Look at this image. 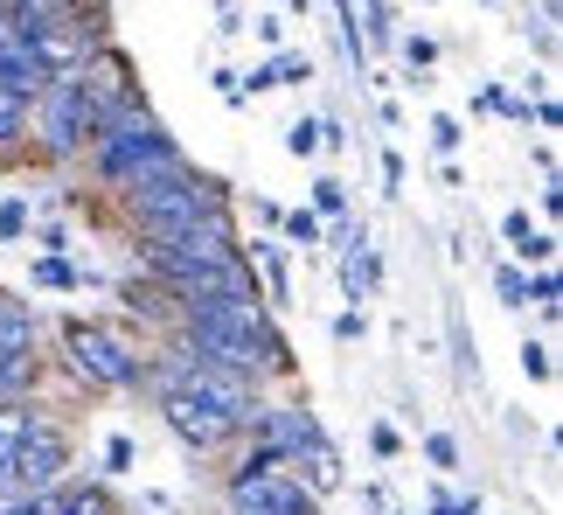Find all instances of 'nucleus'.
I'll return each instance as SVG.
<instances>
[{
  "label": "nucleus",
  "mask_w": 563,
  "mask_h": 515,
  "mask_svg": "<svg viewBox=\"0 0 563 515\" xmlns=\"http://www.w3.org/2000/svg\"><path fill=\"white\" fill-rule=\"evenodd\" d=\"M251 217H257V223H265L272 238H278V202H272V196H251Z\"/></svg>",
  "instance_id": "nucleus-39"
},
{
  "label": "nucleus",
  "mask_w": 563,
  "mask_h": 515,
  "mask_svg": "<svg viewBox=\"0 0 563 515\" xmlns=\"http://www.w3.org/2000/svg\"><path fill=\"white\" fill-rule=\"evenodd\" d=\"M424 515H487V502H481V487H473V495H452L445 474H439L424 487Z\"/></svg>",
  "instance_id": "nucleus-18"
},
{
  "label": "nucleus",
  "mask_w": 563,
  "mask_h": 515,
  "mask_svg": "<svg viewBox=\"0 0 563 515\" xmlns=\"http://www.w3.org/2000/svg\"><path fill=\"white\" fill-rule=\"evenodd\" d=\"M29 223H35L29 196H21V188H8V196H0V244H29Z\"/></svg>",
  "instance_id": "nucleus-20"
},
{
  "label": "nucleus",
  "mask_w": 563,
  "mask_h": 515,
  "mask_svg": "<svg viewBox=\"0 0 563 515\" xmlns=\"http://www.w3.org/2000/svg\"><path fill=\"white\" fill-rule=\"evenodd\" d=\"M529 125H543V133H556V125H563V105L543 91V98H529Z\"/></svg>",
  "instance_id": "nucleus-34"
},
{
  "label": "nucleus",
  "mask_w": 563,
  "mask_h": 515,
  "mask_svg": "<svg viewBox=\"0 0 563 515\" xmlns=\"http://www.w3.org/2000/svg\"><path fill=\"white\" fill-rule=\"evenodd\" d=\"M522 376H529V383H556V349H550V335L522 341Z\"/></svg>",
  "instance_id": "nucleus-27"
},
{
  "label": "nucleus",
  "mask_w": 563,
  "mask_h": 515,
  "mask_svg": "<svg viewBox=\"0 0 563 515\" xmlns=\"http://www.w3.org/2000/svg\"><path fill=\"white\" fill-rule=\"evenodd\" d=\"M146 404H154L161 425L188 446L195 460H223L230 446L251 432V418H257V404H265V391H251L244 376L209 370V362L195 355L175 391H161V397H146Z\"/></svg>",
  "instance_id": "nucleus-1"
},
{
  "label": "nucleus",
  "mask_w": 563,
  "mask_h": 515,
  "mask_svg": "<svg viewBox=\"0 0 563 515\" xmlns=\"http://www.w3.org/2000/svg\"><path fill=\"white\" fill-rule=\"evenodd\" d=\"M362 508H369V515H383V508H389V495H383L376 481H362Z\"/></svg>",
  "instance_id": "nucleus-42"
},
{
  "label": "nucleus",
  "mask_w": 563,
  "mask_h": 515,
  "mask_svg": "<svg viewBox=\"0 0 563 515\" xmlns=\"http://www.w3.org/2000/svg\"><path fill=\"white\" fill-rule=\"evenodd\" d=\"M278 244H286V251H313V244H328V217H313L307 202H299V209H278Z\"/></svg>",
  "instance_id": "nucleus-14"
},
{
  "label": "nucleus",
  "mask_w": 563,
  "mask_h": 515,
  "mask_svg": "<svg viewBox=\"0 0 563 515\" xmlns=\"http://www.w3.org/2000/svg\"><path fill=\"white\" fill-rule=\"evenodd\" d=\"M355 21L369 29L362 50H397V8H389V0H355Z\"/></svg>",
  "instance_id": "nucleus-15"
},
{
  "label": "nucleus",
  "mask_w": 563,
  "mask_h": 515,
  "mask_svg": "<svg viewBox=\"0 0 563 515\" xmlns=\"http://www.w3.org/2000/svg\"><path fill=\"white\" fill-rule=\"evenodd\" d=\"M424 460H431V474H460V467H466V446L452 439V432H424Z\"/></svg>",
  "instance_id": "nucleus-26"
},
{
  "label": "nucleus",
  "mask_w": 563,
  "mask_h": 515,
  "mask_svg": "<svg viewBox=\"0 0 563 515\" xmlns=\"http://www.w3.org/2000/svg\"><path fill=\"white\" fill-rule=\"evenodd\" d=\"M376 119L389 125V133H404V105H397V98H383V105H376Z\"/></svg>",
  "instance_id": "nucleus-41"
},
{
  "label": "nucleus",
  "mask_w": 563,
  "mask_h": 515,
  "mask_svg": "<svg viewBox=\"0 0 563 515\" xmlns=\"http://www.w3.org/2000/svg\"><path fill=\"white\" fill-rule=\"evenodd\" d=\"M209 84H216V98H223V105H251V98H244V77H236L230 63H223V70H216Z\"/></svg>",
  "instance_id": "nucleus-36"
},
{
  "label": "nucleus",
  "mask_w": 563,
  "mask_h": 515,
  "mask_svg": "<svg viewBox=\"0 0 563 515\" xmlns=\"http://www.w3.org/2000/svg\"><path fill=\"white\" fill-rule=\"evenodd\" d=\"M63 502H70V481L42 487V495H21V502H14V515H63Z\"/></svg>",
  "instance_id": "nucleus-29"
},
{
  "label": "nucleus",
  "mask_w": 563,
  "mask_h": 515,
  "mask_svg": "<svg viewBox=\"0 0 563 515\" xmlns=\"http://www.w3.org/2000/svg\"><path fill=\"white\" fill-rule=\"evenodd\" d=\"M223 515H328V502H320L292 467H272V474L223 481Z\"/></svg>",
  "instance_id": "nucleus-7"
},
{
  "label": "nucleus",
  "mask_w": 563,
  "mask_h": 515,
  "mask_svg": "<svg viewBox=\"0 0 563 515\" xmlns=\"http://www.w3.org/2000/svg\"><path fill=\"white\" fill-rule=\"evenodd\" d=\"M383 182H389V196H404V154L397 146H383Z\"/></svg>",
  "instance_id": "nucleus-37"
},
{
  "label": "nucleus",
  "mask_w": 563,
  "mask_h": 515,
  "mask_svg": "<svg viewBox=\"0 0 563 515\" xmlns=\"http://www.w3.org/2000/svg\"><path fill=\"white\" fill-rule=\"evenodd\" d=\"M29 286H42V293H84V286H104L98 272H84L77 258H49V251H35L29 258Z\"/></svg>",
  "instance_id": "nucleus-11"
},
{
  "label": "nucleus",
  "mask_w": 563,
  "mask_h": 515,
  "mask_svg": "<svg viewBox=\"0 0 563 515\" xmlns=\"http://www.w3.org/2000/svg\"><path fill=\"white\" fill-rule=\"evenodd\" d=\"M278 8H286V0H278Z\"/></svg>",
  "instance_id": "nucleus-44"
},
{
  "label": "nucleus",
  "mask_w": 563,
  "mask_h": 515,
  "mask_svg": "<svg viewBox=\"0 0 563 515\" xmlns=\"http://www.w3.org/2000/svg\"><path fill=\"white\" fill-rule=\"evenodd\" d=\"M320 125H328V119H313V112H299L286 125V154L292 161H320V154H328V146H320Z\"/></svg>",
  "instance_id": "nucleus-23"
},
{
  "label": "nucleus",
  "mask_w": 563,
  "mask_h": 515,
  "mask_svg": "<svg viewBox=\"0 0 563 515\" xmlns=\"http://www.w3.org/2000/svg\"><path fill=\"white\" fill-rule=\"evenodd\" d=\"M29 425H35V397H0V467H8V453L21 446Z\"/></svg>",
  "instance_id": "nucleus-17"
},
{
  "label": "nucleus",
  "mask_w": 563,
  "mask_h": 515,
  "mask_svg": "<svg viewBox=\"0 0 563 515\" xmlns=\"http://www.w3.org/2000/svg\"><path fill=\"white\" fill-rule=\"evenodd\" d=\"M272 84H278V91H307V84H313V56L307 50H272Z\"/></svg>",
  "instance_id": "nucleus-19"
},
{
  "label": "nucleus",
  "mask_w": 563,
  "mask_h": 515,
  "mask_svg": "<svg viewBox=\"0 0 563 515\" xmlns=\"http://www.w3.org/2000/svg\"><path fill=\"white\" fill-rule=\"evenodd\" d=\"M494 293H501V307H529V299H522V265H515V258L494 265Z\"/></svg>",
  "instance_id": "nucleus-31"
},
{
  "label": "nucleus",
  "mask_w": 563,
  "mask_h": 515,
  "mask_svg": "<svg viewBox=\"0 0 563 515\" xmlns=\"http://www.w3.org/2000/svg\"><path fill=\"white\" fill-rule=\"evenodd\" d=\"M230 202V188L216 182V175H202L181 146L175 154H161L146 175L119 196V217H125V230L133 238H167V230H181V223H195L202 209H223Z\"/></svg>",
  "instance_id": "nucleus-3"
},
{
  "label": "nucleus",
  "mask_w": 563,
  "mask_h": 515,
  "mask_svg": "<svg viewBox=\"0 0 563 515\" xmlns=\"http://www.w3.org/2000/svg\"><path fill=\"white\" fill-rule=\"evenodd\" d=\"M70 474H77V425L63 418L49 397H35V425L21 432V446L8 453V467H0V487H8V495H42V487H56Z\"/></svg>",
  "instance_id": "nucleus-6"
},
{
  "label": "nucleus",
  "mask_w": 563,
  "mask_h": 515,
  "mask_svg": "<svg viewBox=\"0 0 563 515\" xmlns=\"http://www.w3.org/2000/svg\"><path fill=\"white\" fill-rule=\"evenodd\" d=\"M334 341H341V349L369 341V314H362V307H341V314H334Z\"/></svg>",
  "instance_id": "nucleus-30"
},
{
  "label": "nucleus",
  "mask_w": 563,
  "mask_h": 515,
  "mask_svg": "<svg viewBox=\"0 0 563 515\" xmlns=\"http://www.w3.org/2000/svg\"><path fill=\"white\" fill-rule=\"evenodd\" d=\"M501 119H515V125H529V98H522V91H501Z\"/></svg>",
  "instance_id": "nucleus-38"
},
{
  "label": "nucleus",
  "mask_w": 563,
  "mask_h": 515,
  "mask_svg": "<svg viewBox=\"0 0 563 515\" xmlns=\"http://www.w3.org/2000/svg\"><path fill=\"white\" fill-rule=\"evenodd\" d=\"M424 133H431V154H439V161H452V154L466 146V125H460V112H431V125H424Z\"/></svg>",
  "instance_id": "nucleus-24"
},
{
  "label": "nucleus",
  "mask_w": 563,
  "mask_h": 515,
  "mask_svg": "<svg viewBox=\"0 0 563 515\" xmlns=\"http://www.w3.org/2000/svg\"><path fill=\"white\" fill-rule=\"evenodd\" d=\"M91 133H98V112H91V98H84L70 77H49L29 98V161L35 167L70 175V167L84 161V146H91Z\"/></svg>",
  "instance_id": "nucleus-5"
},
{
  "label": "nucleus",
  "mask_w": 563,
  "mask_h": 515,
  "mask_svg": "<svg viewBox=\"0 0 563 515\" xmlns=\"http://www.w3.org/2000/svg\"><path fill=\"white\" fill-rule=\"evenodd\" d=\"M161 154H175V133H167L161 125V112L154 105H146V91L140 98H125L119 112H104L98 119V133H91V146H84V175H91V188L98 196H125V188H133L146 167H154Z\"/></svg>",
  "instance_id": "nucleus-4"
},
{
  "label": "nucleus",
  "mask_w": 563,
  "mask_h": 515,
  "mask_svg": "<svg viewBox=\"0 0 563 515\" xmlns=\"http://www.w3.org/2000/svg\"><path fill=\"white\" fill-rule=\"evenodd\" d=\"M369 453H376V460H397V453H404V432L376 418V425H369Z\"/></svg>",
  "instance_id": "nucleus-33"
},
{
  "label": "nucleus",
  "mask_w": 563,
  "mask_h": 515,
  "mask_svg": "<svg viewBox=\"0 0 563 515\" xmlns=\"http://www.w3.org/2000/svg\"><path fill=\"white\" fill-rule=\"evenodd\" d=\"M313 217H349V182L341 175H313Z\"/></svg>",
  "instance_id": "nucleus-25"
},
{
  "label": "nucleus",
  "mask_w": 563,
  "mask_h": 515,
  "mask_svg": "<svg viewBox=\"0 0 563 515\" xmlns=\"http://www.w3.org/2000/svg\"><path fill=\"white\" fill-rule=\"evenodd\" d=\"M236 77H244V98H265V91H278V84H272V56H265V63H251V70H236Z\"/></svg>",
  "instance_id": "nucleus-35"
},
{
  "label": "nucleus",
  "mask_w": 563,
  "mask_h": 515,
  "mask_svg": "<svg viewBox=\"0 0 563 515\" xmlns=\"http://www.w3.org/2000/svg\"><path fill=\"white\" fill-rule=\"evenodd\" d=\"M473 112H501V84H481V91H473Z\"/></svg>",
  "instance_id": "nucleus-40"
},
{
  "label": "nucleus",
  "mask_w": 563,
  "mask_h": 515,
  "mask_svg": "<svg viewBox=\"0 0 563 515\" xmlns=\"http://www.w3.org/2000/svg\"><path fill=\"white\" fill-rule=\"evenodd\" d=\"M70 84H77L84 98H91V112L104 119V112H119L125 98H140V63L125 56V42L112 35V42H98V50L84 56V70H77Z\"/></svg>",
  "instance_id": "nucleus-8"
},
{
  "label": "nucleus",
  "mask_w": 563,
  "mask_h": 515,
  "mask_svg": "<svg viewBox=\"0 0 563 515\" xmlns=\"http://www.w3.org/2000/svg\"><path fill=\"white\" fill-rule=\"evenodd\" d=\"M236 8H244V0H216V14H236Z\"/></svg>",
  "instance_id": "nucleus-43"
},
{
  "label": "nucleus",
  "mask_w": 563,
  "mask_h": 515,
  "mask_svg": "<svg viewBox=\"0 0 563 515\" xmlns=\"http://www.w3.org/2000/svg\"><path fill=\"white\" fill-rule=\"evenodd\" d=\"M98 460H104V467H98L104 481H125V474L140 467V439H133V432H104V439H98Z\"/></svg>",
  "instance_id": "nucleus-16"
},
{
  "label": "nucleus",
  "mask_w": 563,
  "mask_h": 515,
  "mask_svg": "<svg viewBox=\"0 0 563 515\" xmlns=\"http://www.w3.org/2000/svg\"><path fill=\"white\" fill-rule=\"evenodd\" d=\"M397 56H404L410 84H424L431 70H439V42H431V35H397Z\"/></svg>",
  "instance_id": "nucleus-22"
},
{
  "label": "nucleus",
  "mask_w": 563,
  "mask_h": 515,
  "mask_svg": "<svg viewBox=\"0 0 563 515\" xmlns=\"http://www.w3.org/2000/svg\"><path fill=\"white\" fill-rule=\"evenodd\" d=\"M29 244L49 251V258H70V251H77V230L63 223V217H35V223H29Z\"/></svg>",
  "instance_id": "nucleus-21"
},
{
  "label": "nucleus",
  "mask_w": 563,
  "mask_h": 515,
  "mask_svg": "<svg viewBox=\"0 0 563 515\" xmlns=\"http://www.w3.org/2000/svg\"><path fill=\"white\" fill-rule=\"evenodd\" d=\"M8 355H42V314H35V299L0 293V362Z\"/></svg>",
  "instance_id": "nucleus-10"
},
{
  "label": "nucleus",
  "mask_w": 563,
  "mask_h": 515,
  "mask_svg": "<svg viewBox=\"0 0 563 515\" xmlns=\"http://www.w3.org/2000/svg\"><path fill=\"white\" fill-rule=\"evenodd\" d=\"M328 8H334V35H341V56H349L355 84H376V63H369V50H362V21H355V0H328Z\"/></svg>",
  "instance_id": "nucleus-13"
},
{
  "label": "nucleus",
  "mask_w": 563,
  "mask_h": 515,
  "mask_svg": "<svg viewBox=\"0 0 563 515\" xmlns=\"http://www.w3.org/2000/svg\"><path fill=\"white\" fill-rule=\"evenodd\" d=\"M0 167H29V98L0 91Z\"/></svg>",
  "instance_id": "nucleus-12"
},
{
  "label": "nucleus",
  "mask_w": 563,
  "mask_h": 515,
  "mask_svg": "<svg viewBox=\"0 0 563 515\" xmlns=\"http://www.w3.org/2000/svg\"><path fill=\"white\" fill-rule=\"evenodd\" d=\"M244 258H251V272H257V286H265V307L278 314V307H292V251L272 238H244Z\"/></svg>",
  "instance_id": "nucleus-9"
},
{
  "label": "nucleus",
  "mask_w": 563,
  "mask_h": 515,
  "mask_svg": "<svg viewBox=\"0 0 563 515\" xmlns=\"http://www.w3.org/2000/svg\"><path fill=\"white\" fill-rule=\"evenodd\" d=\"M515 265H556V230H543L536 223L522 244H515Z\"/></svg>",
  "instance_id": "nucleus-28"
},
{
  "label": "nucleus",
  "mask_w": 563,
  "mask_h": 515,
  "mask_svg": "<svg viewBox=\"0 0 563 515\" xmlns=\"http://www.w3.org/2000/svg\"><path fill=\"white\" fill-rule=\"evenodd\" d=\"M56 370L84 397H140L146 341L104 314H63L56 320Z\"/></svg>",
  "instance_id": "nucleus-2"
},
{
  "label": "nucleus",
  "mask_w": 563,
  "mask_h": 515,
  "mask_svg": "<svg viewBox=\"0 0 563 515\" xmlns=\"http://www.w3.org/2000/svg\"><path fill=\"white\" fill-rule=\"evenodd\" d=\"M251 29H257V42H265V50H286V8H265Z\"/></svg>",
  "instance_id": "nucleus-32"
}]
</instances>
